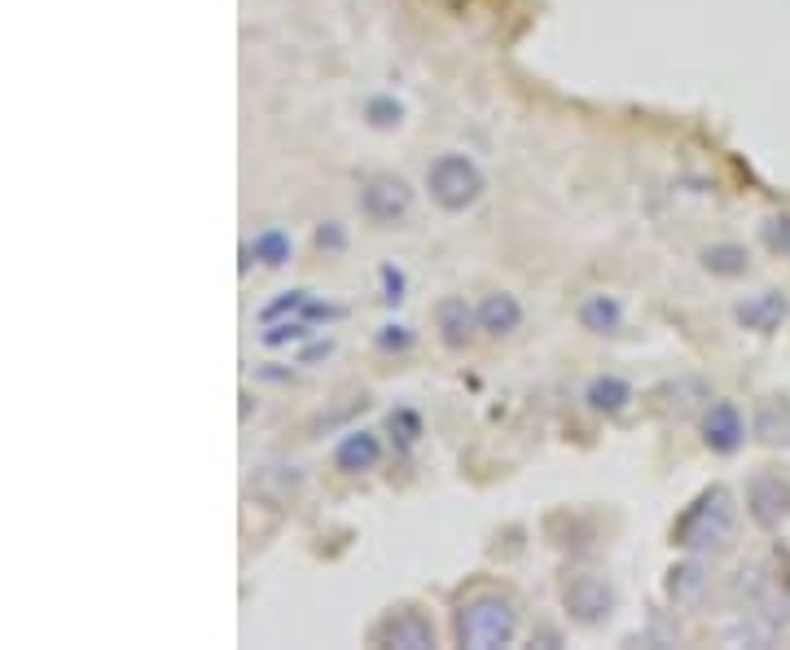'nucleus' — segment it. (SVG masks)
Masks as SVG:
<instances>
[{
	"label": "nucleus",
	"instance_id": "f257e3e1",
	"mask_svg": "<svg viewBox=\"0 0 790 650\" xmlns=\"http://www.w3.org/2000/svg\"><path fill=\"white\" fill-rule=\"evenodd\" d=\"M733 536H737V501L724 484L702 488L672 523V545L685 554H698V558L724 554L733 545Z\"/></svg>",
	"mask_w": 790,
	"mask_h": 650
},
{
	"label": "nucleus",
	"instance_id": "f03ea898",
	"mask_svg": "<svg viewBox=\"0 0 790 650\" xmlns=\"http://www.w3.org/2000/svg\"><path fill=\"white\" fill-rule=\"evenodd\" d=\"M453 641L466 650H501L519 641V602L501 589H470L453 606Z\"/></svg>",
	"mask_w": 790,
	"mask_h": 650
},
{
	"label": "nucleus",
	"instance_id": "7ed1b4c3",
	"mask_svg": "<svg viewBox=\"0 0 790 650\" xmlns=\"http://www.w3.org/2000/svg\"><path fill=\"white\" fill-rule=\"evenodd\" d=\"M427 194H431V202L440 211L466 216L488 194V176L466 150H444V154H435L427 163Z\"/></svg>",
	"mask_w": 790,
	"mask_h": 650
},
{
	"label": "nucleus",
	"instance_id": "20e7f679",
	"mask_svg": "<svg viewBox=\"0 0 790 650\" xmlns=\"http://www.w3.org/2000/svg\"><path fill=\"white\" fill-rule=\"evenodd\" d=\"M558 602L576 628H602L619 611V593H615L611 576L589 571V567H571L558 576Z\"/></svg>",
	"mask_w": 790,
	"mask_h": 650
},
{
	"label": "nucleus",
	"instance_id": "39448f33",
	"mask_svg": "<svg viewBox=\"0 0 790 650\" xmlns=\"http://www.w3.org/2000/svg\"><path fill=\"white\" fill-rule=\"evenodd\" d=\"M414 207H418V189L405 176H395V172L364 176V185H360V216L373 229H405L414 220Z\"/></svg>",
	"mask_w": 790,
	"mask_h": 650
},
{
	"label": "nucleus",
	"instance_id": "423d86ee",
	"mask_svg": "<svg viewBox=\"0 0 790 650\" xmlns=\"http://www.w3.org/2000/svg\"><path fill=\"white\" fill-rule=\"evenodd\" d=\"M369 646H382V650H431L440 641L435 632V619L427 615V606L418 602H400V606H391L382 611L369 632H364Z\"/></svg>",
	"mask_w": 790,
	"mask_h": 650
},
{
	"label": "nucleus",
	"instance_id": "0eeeda50",
	"mask_svg": "<svg viewBox=\"0 0 790 650\" xmlns=\"http://www.w3.org/2000/svg\"><path fill=\"white\" fill-rule=\"evenodd\" d=\"M431 325H435V339L444 352H470L475 339H484L479 330V307L466 299V294H444L431 312Z\"/></svg>",
	"mask_w": 790,
	"mask_h": 650
},
{
	"label": "nucleus",
	"instance_id": "6e6552de",
	"mask_svg": "<svg viewBox=\"0 0 790 650\" xmlns=\"http://www.w3.org/2000/svg\"><path fill=\"white\" fill-rule=\"evenodd\" d=\"M746 431L751 427H746V418H742V409L733 401H707V409L698 418V440H702L707 453L733 457L746 444Z\"/></svg>",
	"mask_w": 790,
	"mask_h": 650
},
{
	"label": "nucleus",
	"instance_id": "1a4fd4ad",
	"mask_svg": "<svg viewBox=\"0 0 790 650\" xmlns=\"http://www.w3.org/2000/svg\"><path fill=\"white\" fill-rule=\"evenodd\" d=\"M746 514L764 527V532H777L786 519H790V479L781 471H759L751 484H746Z\"/></svg>",
	"mask_w": 790,
	"mask_h": 650
},
{
	"label": "nucleus",
	"instance_id": "9d476101",
	"mask_svg": "<svg viewBox=\"0 0 790 650\" xmlns=\"http://www.w3.org/2000/svg\"><path fill=\"white\" fill-rule=\"evenodd\" d=\"M786 316H790V294L777 290V286L755 290V294L733 303V321L742 325V330H751V335H777L786 325Z\"/></svg>",
	"mask_w": 790,
	"mask_h": 650
},
{
	"label": "nucleus",
	"instance_id": "9b49d317",
	"mask_svg": "<svg viewBox=\"0 0 790 650\" xmlns=\"http://www.w3.org/2000/svg\"><path fill=\"white\" fill-rule=\"evenodd\" d=\"M576 321H580V330H589V335H597V339H619V335L628 330V312H624L619 294H611V290H589V294H580Z\"/></svg>",
	"mask_w": 790,
	"mask_h": 650
},
{
	"label": "nucleus",
	"instance_id": "f8f14e48",
	"mask_svg": "<svg viewBox=\"0 0 790 650\" xmlns=\"http://www.w3.org/2000/svg\"><path fill=\"white\" fill-rule=\"evenodd\" d=\"M707 562L698 558V554H689V558H681V562H672L667 571H663V597L676 606V611H694L702 597H707Z\"/></svg>",
	"mask_w": 790,
	"mask_h": 650
},
{
	"label": "nucleus",
	"instance_id": "ddd939ff",
	"mask_svg": "<svg viewBox=\"0 0 790 650\" xmlns=\"http://www.w3.org/2000/svg\"><path fill=\"white\" fill-rule=\"evenodd\" d=\"M377 462H382V436L369 427H351L334 444V471L338 475H369V471H377Z\"/></svg>",
	"mask_w": 790,
	"mask_h": 650
},
{
	"label": "nucleus",
	"instance_id": "4468645a",
	"mask_svg": "<svg viewBox=\"0 0 790 650\" xmlns=\"http://www.w3.org/2000/svg\"><path fill=\"white\" fill-rule=\"evenodd\" d=\"M479 330H484V339H510V335H519L523 330V303H519V294H510V290H488V294H479Z\"/></svg>",
	"mask_w": 790,
	"mask_h": 650
},
{
	"label": "nucleus",
	"instance_id": "2eb2a0df",
	"mask_svg": "<svg viewBox=\"0 0 790 650\" xmlns=\"http://www.w3.org/2000/svg\"><path fill=\"white\" fill-rule=\"evenodd\" d=\"M290 259H294V237H290V229H281V224H264L255 237L242 242V272H246L251 264L277 272V268H286Z\"/></svg>",
	"mask_w": 790,
	"mask_h": 650
},
{
	"label": "nucleus",
	"instance_id": "dca6fc26",
	"mask_svg": "<svg viewBox=\"0 0 790 650\" xmlns=\"http://www.w3.org/2000/svg\"><path fill=\"white\" fill-rule=\"evenodd\" d=\"M580 401H584V409L597 414V418H624V414L632 409L637 392H632V383L619 379V374H597V379L584 383V396H580Z\"/></svg>",
	"mask_w": 790,
	"mask_h": 650
},
{
	"label": "nucleus",
	"instance_id": "f3484780",
	"mask_svg": "<svg viewBox=\"0 0 790 650\" xmlns=\"http://www.w3.org/2000/svg\"><path fill=\"white\" fill-rule=\"evenodd\" d=\"M698 264H702V272H711L720 281H733V277L751 272V251L742 242H707L698 251Z\"/></svg>",
	"mask_w": 790,
	"mask_h": 650
},
{
	"label": "nucleus",
	"instance_id": "a211bd4d",
	"mask_svg": "<svg viewBox=\"0 0 790 650\" xmlns=\"http://www.w3.org/2000/svg\"><path fill=\"white\" fill-rule=\"evenodd\" d=\"M751 436L772 449H790V401H759L751 418Z\"/></svg>",
	"mask_w": 790,
	"mask_h": 650
},
{
	"label": "nucleus",
	"instance_id": "6ab92c4d",
	"mask_svg": "<svg viewBox=\"0 0 790 650\" xmlns=\"http://www.w3.org/2000/svg\"><path fill=\"white\" fill-rule=\"evenodd\" d=\"M364 124L373 128V132H395V128H405V119H409V106L395 97V93H373V97H364Z\"/></svg>",
	"mask_w": 790,
	"mask_h": 650
},
{
	"label": "nucleus",
	"instance_id": "aec40b11",
	"mask_svg": "<svg viewBox=\"0 0 790 650\" xmlns=\"http://www.w3.org/2000/svg\"><path fill=\"white\" fill-rule=\"evenodd\" d=\"M312 335H316V325H312V321L286 316V321H272L259 339H264V348H303Z\"/></svg>",
	"mask_w": 790,
	"mask_h": 650
},
{
	"label": "nucleus",
	"instance_id": "412c9836",
	"mask_svg": "<svg viewBox=\"0 0 790 650\" xmlns=\"http://www.w3.org/2000/svg\"><path fill=\"white\" fill-rule=\"evenodd\" d=\"M414 344H418V330L405 321H382L373 330V348L382 357H405V352H414Z\"/></svg>",
	"mask_w": 790,
	"mask_h": 650
},
{
	"label": "nucleus",
	"instance_id": "4be33fe9",
	"mask_svg": "<svg viewBox=\"0 0 790 650\" xmlns=\"http://www.w3.org/2000/svg\"><path fill=\"white\" fill-rule=\"evenodd\" d=\"M759 242L768 255L777 259H790V211H772L759 220Z\"/></svg>",
	"mask_w": 790,
	"mask_h": 650
},
{
	"label": "nucleus",
	"instance_id": "5701e85b",
	"mask_svg": "<svg viewBox=\"0 0 790 650\" xmlns=\"http://www.w3.org/2000/svg\"><path fill=\"white\" fill-rule=\"evenodd\" d=\"M307 299H312V290H281L272 303H264L259 307V321L264 325H272V321H286V316H303V307H307Z\"/></svg>",
	"mask_w": 790,
	"mask_h": 650
},
{
	"label": "nucleus",
	"instance_id": "b1692460",
	"mask_svg": "<svg viewBox=\"0 0 790 650\" xmlns=\"http://www.w3.org/2000/svg\"><path fill=\"white\" fill-rule=\"evenodd\" d=\"M386 431H391V440H400V449H414L422 436V414L418 409H391Z\"/></svg>",
	"mask_w": 790,
	"mask_h": 650
},
{
	"label": "nucleus",
	"instance_id": "393cba45",
	"mask_svg": "<svg viewBox=\"0 0 790 650\" xmlns=\"http://www.w3.org/2000/svg\"><path fill=\"white\" fill-rule=\"evenodd\" d=\"M377 281H382V303H391V307H395V303H405L409 277H405L400 268H395V264H382V268H377Z\"/></svg>",
	"mask_w": 790,
	"mask_h": 650
},
{
	"label": "nucleus",
	"instance_id": "a878e982",
	"mask_svg": "<svg viewBox=\"0 0 790 650\" xmlns=\"http://www.w3.org/2000/svg\"><path fill=\"white\" fill-rule=\"evenodd\" d=\"M316 246H321V251H342V246H347V237H342L338 220H329V224H321V229H316Z\"/></svg>",
	"mask_w": 790,
	"mask_h": 650
},
{
	"label": "nucleus",
	"instance_id": "bb28decb",
	"mask_svg": "<svg viewBox=\"0 0 790 650\" xmlns=\"http://www.w3.org/2000/svg\"><path fill=\"white\" fill-rule=\"evenodd\" d=\"M325 357H334V339H316V335H312V339H307V348L299 352V361H303V365L325 361Z\"/></svg>",
	"mask_w": 790,
	"mask_h": 650
}]
</instances>
